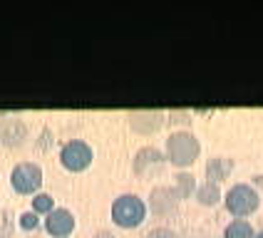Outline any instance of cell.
Returning <instances> with one entry per match:
<instances>
[{
    "mask_svg": "<svg viewBox=\"0 0 263 238\" xmlns=\"http://www.w3.org/2000/svg\"><path fill=\"white\" fill-rule=\"evenodd\" d=\"M256 181H258V184H263V176H258V179H256Z\"/></svg>",
    "mask_w": 263,
    "mask_h": 238,
    "instance_id": "20",
    "label": "cell"
},
{
    "mask_svg": "<svg viewBox=\"0 0 263 238\" xmlns=\"http://www.w3.org/2000/svg\"><path fill=\"white\" fill-rule=\"evenodd\" d=\"M174 189H176V193H179V199H186V196H191V191L196 189V181H194L191 174H179Z\"/></svg>",
    "mask_w": 263,
    "mask_h": 238,
    "instance_id": "14",
    "label": "cell"
},
{
    "mask_svg": "<svg viewBox=\"0 0 263 238\" xmlns=\"http://www.w3.org/2000/svg\"><path fill=\"white\" fill-rule=\"evenodd\" d=\"M234 169V162L231 159H223V156H214L211 162L206 164V174H209V181L216 184L221 179H226V174Z\"/></svg>",
    "mask_w": 263,
    "mask_h": 238,
    "instance_id": "11",
    "label": "cell"
},
{
    "mask_svg": "<svg viewBox=\"0 0 263 238\" xmlns=\"http://www.w3.org/2000/svg\"><path fill=\"white\" fill-rule=\"evenodd\" d=\"M256 238H263V231H261V233H258V236H256Z\"/></svg>",
    "mask_w": 263,
    "mask_h": 238,
    "instance_id": "21",
    "label": "cell"
},
{
    "mask_svg": "<svg viewBox=\"0 0 263 238\" xmlns=\"http://www.w3.org/2000/svg\"><path fill=\"white\" fill-rule=\"evenodd\" d=\"M223 238H256V231L251 228L249 221H243V219H236L226 226V231H223Z\"/></svg>",
    "mask_w": 263,
    "mask_h": 238,
    "instance_id": "12",
    "label": "cell"
},
{
    "mask_svg": "<svg viewBox=\"0 0 263 238\" xmlns=\"http://www.w3.org/2000/svg\"><path fill=\"white\" fill-rule=\"evenodd\" d=\"M45 228L52 233V236H70L74 228V216L67 208H52L45 219Z\"/></svg>",
    "mask_w": 263,
    "mask_h": 238,
    "instance_id": "7",
    "label": "cell"
},
{
    "mask_svg": "<svg viewBox=\"0 0 263 238\" xmlns=\"http://www.w3.org/2000/svg\"><path fill=\"white\" fill-rule=\"evenodd\" d=\"M10 181H13V189L17 193H32L37 191L40 184H43V169L32 162H23L13 169Z\"/></svg>",
    "mask_w": 263,
    "mask_h": 238,
    "instance_id": "4",
    "label": "cell"
},
{
    "mask_svg": "<svg viewBox=\"0 0 263 238\" xmlns=\"http://www.w3.org/2000/svg\"><path fill=\"white\" fill-rule=\"evenodd\" d=\"M60 162L65 169H70V171H82V169H87L89 162H92V149H89L87 142H80V139H74V142H67L62 151H60Z\"/></svg>",
    "mask_w": 263,
    "mask_h": 238,
    "instance_id": "5",
    "label": "cell"
},
{
    "mask_svg": "<svg viewBox=\"0 0 263 238\" xmlns=\"http://www.w3.org/2000/svg\"><path fill=\"white\" fill-rule=\"evenodd\" d=\"M149 206L157 216H169L179 206V193L174 186H154L149 193Z\"/></svg>",
    "mask_w": 263,
    "mask_h": 238,
    "instance_id": "6",
    "label": "cell"
},
{
    "mask_svg": "<svg viewBox=\"0 0 263 238\" xmlns=\"http://www.w3.org/2000/svg\"><path fill=\"white\" fill-rule=\"evenodd\" d=\"M196 199L204 204V206H214V204H219L221 199V191L216 184H211V181H206L204 186H199L196 189Z\"/></svg>",
    "mask_w": 263,
    "mask_h": 238,
    "instance_id": "13",
    "label": "cell"
},
{
    "mask_svg": "<svg viewBox=\"0 0 263 238\" xmlns=\"http://www.w3.org/2000/svg\"><path fill=\"white\" fill-rule=\"evenodd\" d=\"M199 151H201L199 139L191 132H174V134H169V139H166V156L176 166H189V164H194L196 156H199Z\"/></svg>",
    "mask_w": 263,
    "mask_h": 238,
    "instance_id": "1",
    "label": "cell"
},
{
    "mask_svg": "<svg viewBox=\"0 0 263 238\" xmlns=\"http://www.w3.org/2000/svg\"><path fill=\"white\" fill-rule=\"evenodd\" d=\"M20 226H23V228H35V226H37V216H35V211L23 213V216H20Z\"/></svg>",
    "mask_w": 263,
    "mask_h": 238,
    "instance_id": "17",
    "label": "cell"
},
{
    "mask_svg": "<svg viewBox=\"0 0 263 238\" xmlns=\"http://www.w3.org/2000/svg\"><path fill=\"white\" fill-rule=\"evenodd\" d=\"M164 162V156H161V151L157 147H144L137 151V156H134V171L137 174H144L149 166H159Z\"/></svg>",
    "mask_w": 263,
    "mask_h": 238,
    "instance_id": "10",
    "label": "cell"
},
{
    "mask_svg": "<svg viewBox=\"0 0 263 238\" xmlns=\"http://www.w3.org/2000/svg\"><path fill=\"white\" fill-rule=\"evenodd\" d=\"M144 216H146L144 201L139 196H134V193H124V196H119L117 201L112 204V219L122 228L139 226V223L144 221Z\"/></svg>",
    "mask_w": 263,
    "mask_h": 238,
    "instance_id": "2",
    "label": "cell"
},
{
    "mask_svg": "<svg viewBox=\"0 0 263 238\" xmlns=\"http://www.w3.org/2000/svg\"><path fill=\"white\" fill-rule=\"evenodd\" d=\"M95 238H115V236H112L109 231H97V233H95Z\"/></svg>",
    "mask_w": 263,
    "mask_h": 238,
    "instance_id": "19",
    "label": "cell"
},
{
    "mask_svg": "<svg viewBox=\"0 0 263 238\" xmlns=\"http://www.w3.org/2000/svg\"><path fill=\"white\" fill-rule=\"evenodd\" d=\"M25 124L20 119H3L0 122V142L3 144H20L25 139Z\"/></svg>",
    "mask_w": 263,
    "mask_h": 238,
    "instance_id": "9",
    "label": "cell"
},
{
    "mask_svg": "<svg viewBox=\"0 0 263 238\" xmlns=\"http://www.w3.org/2000/svg\"><path fill=\"white\" fill-rule=\"evenodd\" d=\"M258 191L251 189L249 184H236L229 189L226 193V208L234 213V216H249L258 208Z\"/></svg>",
    "mask_w": 263,
    "mask_h": 238,
    "instance_id": "3",
    "label": "cell"
},
{
    "mask_svg": "<svg viewBox=\"0 0 263 238\" xmlns=\"http://www.w3.org/2000/svg\"><path fill=\"white\" fill-rule=\"evenodd\" d=\"M32 211L35 213H50L52 211V196L50 193H37L32 199Z\"/></svg>",
    "mask_w": 263,
    "mask_h": 238,
    "instance_id": "15",
    "label": "cell"
},
{
    "mask_svg": "<svg viewBox=\"0 0 263 238\" xmlns=\"http://www.w3.org/2000/svg\"><path fill=\"white\" fill-rule=\"evenodd\" d=\"M164 122V114L161 112H152V109H142V112H132L129 114V124L134 132H142V134H152L157 132Z\"/></svg>",
    "mask_w": 263,
    "mask_h": 238,
    "instance_id": "8",
    "label": "cell"
},
{
    "mask_svg": "<svg viewBox=\"0 0 263 238\" xmlns=\"http://www.w3.org/2000/svg\"><path fill=\"white\" fill-rule=\"evenodd\" d=\"M189 112H172V122H186Z\"/></svg>",
    "mask_w": 263,
    "mask_h": 238,
    "instance_id": "18",
    "label": "cell"
},
{
    "mask_svg": "<svg viewBox=\"0 0 263 238\" xmlns=\"http://www.w3.org/2000/svg\"><path fill=\"white\" fill-rule=\"evenodd\" d=\"M146 238H179L172 231V228H166V226H159V228H152L149 233H146Z\"/></svg>",
    "mask_w": 263,
    "mask_h": 238,
    "instance_id": "16",
    "label": "cell"
}]
</instances>
